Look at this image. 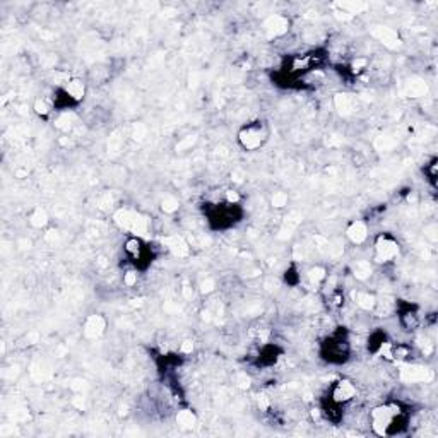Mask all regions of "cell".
<instances>
[{"label": "cell", "instance_id": "30bf717a", "mask_svg": "<svg viewBox=\"0 0 438 438\" xmlns=\"http://www.w3.org/2000/svg\"><path fill=\"white\" fill-rule=\"evenodd\" d=\"M425 173L428 175L430 182H432V184L435 185V177H437V160H433L432 163L426 165V167H425Z\"/></svg>", "mask_w": 438, "mask_h": 438}, {"label": "cell", "instance_id": "7a4b0ae2", "mask_svg": "<svg viewBox=\"0 0 438 438\" xmlns=\"http://www.w3.org/2000/svg\"><path fill=\"white\" fill-rule=\"evenodd\" d=\"M320 356L332 365H343L351 356L350 336L343 327L330 334L320 346Z\"/></svg>", "mask_w": 438, "mask_h": 438}, {"label": "cell", "instance_id": "6da1fadb", "mask_svg": "<svg viewBox=\"0 0 438 438\" xmlns=\"http://www.w3.org/2000/svg\"><path fill=\"white\" fill-rule=\"evenodd\" d=\"M372 426L378 435H399L408 426V415L401 404H384L372 413Z\"/></svg>", "mask_w": 438, "mask_h": 438}, {"label": "cell", "instance_id": "ba28073f", "mask_svg": "<svg viewBox=\"0 0 438 438\" xmlns=\"http://www.w3.org/2000/svg\"><path fill=\"white\" fill-rule=\"evenodd\" d=\"M279 354H281V351L278 350V346H272V344L264 346L260 350V354H258V363L265 365V367H271V365H274L276 361H278Z\"/></svg>", "mask_w": 438, "mask_h": 438}, {"label": "cell", "instance_id": "8992f818", "mask_svg": "<svg viewBox=\"0 0 438 438\" xmlns=\"http://www.w3.org/2000/svg\"><path fill=\"white\" fill-rule=\"evenodd\" d=\"M354 396H356V387H354L350 380H339L330 387L329 394L326 396V401L343 408V406L348 404Z\"/></svg>", "mask_w": 438, "mask_h": 438}, {"label": "cell", "instance_id": "52a82bcc", "mask_svg": "<svg viewBox=\"0 0 438 438\" xmlns=\"http://www.w3.org/2000/svg\"><path fill=\"white\" fill-rule=\"evenodd\" d=\"M377 254L378 257L384 258V260H389V258L394 257L398 254V243L394 240L387 236H382L380 240L377 241Z\"/></svg>", "mask_w": 438, "mask_h": 438}, {"label": "cell", "instance_id": "5b68a950", "mask_svg": "<svg viewBox=\"0 0 438 438\" xmlns=\"http://www.w3.org/2000/svg\"><path fill=\"white\" fill-rule=\"evenodd\" d=\"M125 252L129 255L130 262L139 269H146L153 262V252H151L149 245L144 243L141 238H130V240H127Z\"/></svg>", "mask_w": 438, "mask_h": 438}, {"label": "cell", "instance_id": "277c9868", "mask_svg": "<svg viewBox=\"0 0 438 438\" xmlns=\"http://www.w3.org/2000/svg\"><path fill=\"white\" fill-rule=\"evenodd\" d=\"M269 134H271V130H269L267 123L262 122V120H255V122L241 127V130L238 132V143L245 151H257L267 143Z\"/></svg>", "mask_w": 438, "mask_h": 438}, {"label": "cell", "instance_id": "3957f363", "mask_svg": "<svg viewBox=\"0 0 438 438\" xmlns=\"http://www.w3.org/2000/svg\"><path fill=\"white\" fill-rule=\"evenodd\" d=\"M209 224L212 230H228L238 224L243 218V209L238 202H219V204H208L206 208Z\"/></svg>", "mask_w": 438, "mask_h": 438}, {"label": "cell", "instance_id": "9c48e42d", "mask_svg": "<svg viewBox=\"0 0 438 438\" xmlns=\"http://www.w3.org/2000/svg\"><path fill=\"white\" fill-rule=\"evenodd\" d=\"M348 236L353 241H356V243H361V241L367 238V228H365L363 223H354L353 226L348 230Z\"/></svg>", "mask_w": 438, "mask_h": 438}]
</instances>
